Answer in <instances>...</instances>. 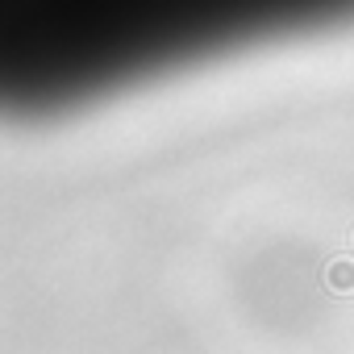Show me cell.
Returning <instances> with one entry per match:
<instances>
[{
	"instance_id": "cell-1",
	"label": "cell",
	"mask_w": 354,
	"mask_h": 354,
	"mask_svg": "<svg viewBox=\"0 0 354 354\" xmlns=\"http://www.w3.org/2000/svg\"><path fill=\"white\" fill-rule=\"evenodd\" d=\"M325 283L337 292V296H350L354 292V259H333L325 267Z\"/></svg>"
}]
</instances>
